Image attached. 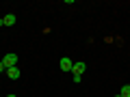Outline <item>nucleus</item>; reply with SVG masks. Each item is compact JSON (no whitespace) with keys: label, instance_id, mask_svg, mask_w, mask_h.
<instances>
[{"label":"nucleus","instance_id":"f257e3e1","mask_svg":"<svg viewBox=\"0 0 130 97\" xmlns=\"http://www.w3.org/2000/svg\"><path fill=\"white\" fill-rule=\"evenodd\" d=\"M2 65H5L7 69L18 67V56H15V54H5V56H2Z\"/></svg>","mask_w":130,"mask_h":97},{"label":"nucleus","instance_id":"f03ea898","mask_svg":"<svg viewBox=\"0 0 130 97\" xmlns=\"http://www.w3.org/2000/svg\"><path fill=\"white\" fill-rule=\"evenodd\" d=\"M59 67H61L63 71H72V67H74V60L65 56V58H61V60H59Z\"/></svg>","mask_w":130,"mask_h":97},{"label":"nucleus","instance_id":"7ed1b4c3","mask_svg":"<svg viewBox=\"0 0 130 97\" xmlns=\"http://www.w3.org/2000/svg\"><path fill=\"white\" fill-rule=\"evenodd\" d=\"M85 69H87V65H85V63H74V67H72V74H74V76H83Z\"/></svg>","mask_w":130,"mask_h":97},{"label":"nucleus","instance_id":"20e7f679","mask_svg":"<svg viewBox=\"0 0 130 97\" xmlns=\"http://www.w3.org/2000/svg\"><path fill=\"white\" fill-rule=\"evenodd\" d=\"M7 76H9L11 80H18L22 74H20V69H18V67H11V69H7Z\"/></svg>","mask_w":130,"mask_h":97},{"label":"nucleus","instance_id":"39448f33","mask_svg":"<svg viewBox=\"0 0 130 97\" xmlns=\"http://www.w3.org/2000/svg\"><path fill=\"white\" fill-rule=\"evenodd\" d=\"M2 19H5V26H13V24H15V15H13V13L5 15V17H2Z\"/></svg>","mask_w":130,"mask_h":97},{"label":"nucleus","instance_id":"423d86ee","mask_svg":"<svg viewBox=\"0 0 130 97\" xmlns=\"http://www.w3.org/2000/svg\"><path fill=\"white\" fill-rule=\"evenodd\" d=\"M121 97H130V84H126V86H121Z\"/></svg>","mask_w":130,"mask_h":97},{"label":"nucleus","instance_id":"0eeeda50","mask_svg":"<svg viewBox=\"0 0 130 97\" xmlns=\"http://www.w3.org/2000/svg\"><path fill=\"white\" fill-rule=\"evenodd\" d=\"M2 71H7V67L2 65V60H0V74H2Z\"/></svg>","mask_w":130,"mask_h":97},{"label":"nucleus","instance_id":"6e6552de","mask_svg":"<svg viewBox=\"0 0 130 97\" xmlns=\"http://www.w3.org/2000/svg\"><path fill=\"white\" fill-rule=\"evenodd\" d=\"M5 97H15V95H5Z\"/></svg>","mask_w":130,"mask_h":97},{"label":"nucleus","instance_id":"1a4fd4ad","mask_svg":"<svg viewBox=\"0 0 130 97\" xmlns=\"http://www.w3.org/2000/svg\"><path fill=\"white\" fill-rule=\"evenodd\" d=\"M115 97H121V95H119V93H117V95H115Z\"/></svg>","mask_w":130,"mask_h":97}]
</instances>
